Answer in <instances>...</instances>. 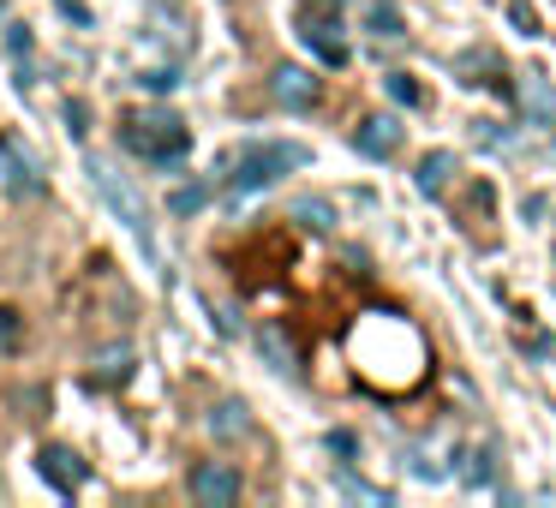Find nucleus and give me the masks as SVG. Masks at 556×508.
Listing matches in <instances>:
<instances>
[{"instance_id": "dca6fc26", "label": "nucleus", "mask_w": 556, "mask_h": 508, "mask_svg": "<svg viewBox=\"0 0 556 508\" xmlns=\"http://www.w3.org/2000/svg\"><path fill=\"white\" fill-rule=\"evenodd\" d=\"M210 204V186L192 180V186H174L168 192V216H198V209Z\"/></svg>"}, {"instance_id": "7ed1b4c3", "label": "nucleus", "mask_w": 556, "mask_h": 508, "mask_svg": "<svg viewBox=\"0 0 556 508\" xmlns=\"http://www.w3.org/2000/svg\"><path fill=\"white\" fill-rule=\"evenodd\" d=\"M85 174H90V186H97V192H102V204H109L114 216H121L126 228H132V240L144 245L150 257H156V233H150V216H144V204H138L132 180H126V174L114 168L109 156H90V162H85Z\"/></svg>"}, {"instance_id": "1a4fd4ad", "label": "nucleus", "mask_w": 556, "mask_h": 508, "mask_svg": "<svg viewBox=\"0 0 556 508\" xmlns=\"http://www.w3.org/2000/svg\"><path fill=\"white\" fill-rule=\"evenodd\" d=\"M269 97H276L281 109L300 114V109H312V102H317V78L305 73V66H276V78H269Z\"/></svg>"}, {"instance_id": "f257e3e1", "label": "nucleus", "mask_w": 556, "mask_h": 508, "mask_svg": "<svg viewBox=\"0 0 556 508\" xmlns=\"http://www.w3.org/2000/svg\"><path fill=\"white\" fill-rule=\"evenodd\" d=\"M305 162H312V150H305V144H245L240 156L228 162V192L233 198H252V192H264V186H276L281 174L305 168Z\"/></svg>"}, {"instance_id": "aec40b11", "label": "nucleus", "mask_w": 556, "mask_h": 508, "mask_svg": "<svg viewBox=\"0 0 556 508\" xmlns=\"http://www.w3.org/2000/svg\"><path fill=\"white\" fill-rule=\"evenodd\" d=\"M18 347H25V323H18V312L0 305V353H18Z\"/></svg>"}, {"instance_id": "0eeeda50", "label": "nucleus", "mask_w": 556, "mask_h": 508, "mask_svg": "<svg viewBox=\"0 0 556 508\" xmlns=\"http://www.w3.org/2000/svg\"><path fill=\"white\" fill-rule=\"evenodd\" d=\"M37 472H42V479H49L61 496H78V491H85V479H90L85 455H78V448H66V443H42Z\"/></svg>"}, {"instance_id": "4468645a", "label": "nucleus", "mask_w": 556, "mask_h": 508, "mask_svg": "<svg viewBox=\"0 0 556 508\" xmlns=\"http://www.w3.org/2000/svg\"><path fill=\"white\" fill-rule=\"evenodd\" d=\"M496 467H503V448L484 443V448H472V460H467L460 479H467V484H496Z\"/></svg>"}, {"instance_id": "ddd939ff", "label": "nucleus", "mask_w": 556, "mask_h": 508, "mask_svg": "<svg viewBox=\"0 0 556 508\" xmlns=\"http://www.w3.org/2000/svg\"><path fill=\"white\" fill-rule=\"evenodd\" d=\"M448 174H455V150H431L419 162V192L425 198H443L448 192Z\"/></svg>"}, {"instance_id": "6e6552de", "label": "nucleus", "mask_w": 556, "mask_h": 508, "mask_svg": "<svg viewBox=\"0 0 556 508\" xmlns=\"http://www.w3.org/2000/svg\"><path fill=\"white\" fill-rule=\"evenodd\" d=\"M353 150L371 156V162L395 156V150H401V120H395V114H365V120L353 126Z\"/></svg>"}, {"instance_id": "5701e85b", "label": "nucleus", "mask_w": 556, "mask_h": 508, "mask_svg": "<svg viewBox=\"0 0 556 508\" xmlns=\"http://www.w3.org/2000/svg\"><path fill=\"white\" fill-rule=\"evenodd\" d=\"M138 85H144V90H156V97H168V90L180 85V73H174V66H156V73H144Z\"/></svg>"}, {"instance_id": "a878e982", "label": "nucleus", "mask_w": 556, "mask_h": 508, "mask_svg": "<svg viewBox=\"0 0 556 508\" xmlns=\"http://www.w3.org/2000/svg\"><path fill=\"white\" fill-rule=\"evenodd\" d=\"M0 13H7V0H0Z\"/></svg>"}, {"instance_id": "423d86ee", "label": "nucleus", "mask_w": 556, "mask_h": 508, "mask_svg": "<svg viewBox=\"0 0 556 508\" xmlns=\"http://www.w3.org/2000/svg\"><path fill=\"white\" fill-rule=\"evenodd\" d=\"M186 484H192V496H198L204 508H233V503H240V491H245V484H240V467H228V460H198Z\"/></svg>"}, {"instance_id": "a211bd4d", "label": "nucleus", "mask_w": 556, "mask_h": 508, "mask_svg": "<svg viewBox=\"0 0 556 508\" xmlns=\"http://www.w3.org/2000/svg\"><path fill=\"white\" fill-rule=\"evenodd\" d=\"M527 109H532V120H539V126H556V97L539 85V78H527Z\"/></svg>"}, {"instance_id": "412c9836", "label": "nucleus", "mask_w": 556, "mask_h": 508, "mask_svg": "<svg viewBox=\"0 0 556 508\" xmlns=\"http://www.w3.org/2000/svg\"><path fill=\"white\" fill-rule=\"evenodd\" d=\"M66 132H73L78 138V144H85V138H90V109H85V102H66Z\"/></svg>"}, {"instance_id": "f03ea898", "label": "nucleus", "mask_w": 556, "mask_h": 508, "mask_svg": "<svg viewBox=\"0 0 556 508\" xmlns=\"http://www.w3.org/2000/svg\"><path fill=\"white\" fill-rule=\"evenodd\" d=\"M121 144L132 150V156L156 162V168H174V162H186V150H192V132H186V120H174V114H132V120H121Z\"/></svg>"}, {"instance_id": "9d476101", "label": "nucleus", "mask_w": 556, "mask_h": 508, "mask_svg": "<svg viewBox=\"0 0 556 508\" xmlns=\"http://www.w3.org/2000/svg\"><path fill=\"white\" fill-rule=\"evenodd\" d=\"M7 54H13V85L18 90H37V37H30V25H7Z\"/></svg>"}, {"instance_id": "6ab92c4d", "label": "nucleus", "mask_w": 556, "mask_h": 508, "mask_svg": "<svg viewBox=\"0 0 556 508\" xmlns=\"http://www.w3.org/2000/svg\"><path fill=\"white\" fill-rule=\"evenodd\" d=\"M389 97H395L401 109H419L425 90H419V78H413V73H389Z\"/></svg>"}, {"instance_id": "9b49d317", "label": "nucleus", "mask_w": 556, "mask_h": 508, "mask_svg": "<svg viewBox=\"0 0 556 508\" xmlns=\"http://www.w3.org/2000/svg\"><path fill=\"white\" fill-rule=\"evenodd\" d=\"M138 353L132 347H102L97 359H90V389H121L126 377H132Z\"/></svg>"}, {"instance_id": "20e7f679", "label": "nucleus", "mask_w": 556, "mask_h": 508, "mask_svg": "<svg viewBox=\"0 0 556 508\" xmlns=\"http://www.w3.org/2000/svg\"><path fill=\"white\" fill-rule=\"evenodd\" d=\"M300 37H305V49H312L324 66H348V42H341V7L336 0H305Z\"/></svg>"}, {"instance_id": "2eb2a0df", "label": "nucleus", "mask_w": 556, "mask_h": 508, "mask_svg": "<svg viewBox=\"0 0 556 508\" xmlns=\"http://www.w3.org/2000/svg\"><path fill=\"white\" fill-rule=\"evenodd\" d=\"M365 25H371V37H383V42H395L401 30V13H395V0H371V13H365Z\"/></svg>"}, {"instance_id": "393cba45", "label": "nucleus", "mask_w": 556, "mask_h": 508, "mask_svg": "<svg viewBox=\"0 0 556 508\" xmlns=\"http://www.w3.org/2000/svg\"><path fill=\"white\" fill-rule=\"evenodd\" d=\"M329 448H336V455H353V448H359V436H353V431H336V436H329Z\"/></svg>"}, {"instance_id": "f8f14e48", "label": "nucleus", "mask_w": 556, "mask_h": 508, "mask_svg": "<svg viewBox=\"0 0 556 508\" xmlns=\"http://www.w3.org/2000/svg\"><path fill=\"white\" fill-rule=\"evenodd\" d=\"M245 431H252V412H245V401H222V407L210 412V436H216V443H240Z\"/></svg>"}, {"instance_id": "39448f33", "label": "nucleus", "mask_w": 556, "mask_h": 508, "mask_svg": "<svg viewBox=\"0 0 556 508\" xmlns=\"http://www.w3.org/2000/svg\"><path fill=\"white\" fill-rule=\"evenodd\" d=\"M0 186H7V198H18V204H30V198L49 192V174H42V162L30 156V150L18 144L13 132H0Z\"/></svg>"}, {"instance_id": "4be33fe9", "label": "nucleus", "mask_w": 556, "mask_h": 508, "mask_svg": "<svg viewBox=\"0 0 556 508\" xmlns=\"http://www.w3.org/2000/svg\"><path fill=\"white\" fill-rule=\"evenodd\" d=\"M264 347H269V359H276V371H293V353H288V341H281V329H264Z\"/></svg>"}, {"instance_id": "b1692460", "label": "nucleus", "mask_w": 556, "mask_h": 508, "mask_svg": "<svg viewBox=\"0 0 556 508\" xmlns=\"http://www.w3.org/2000/svg\"><path fill=\"white\" fill-rule=\"evenodd\" d=\"M508 18H515V25L527 30V37H539V18H532V7H527V0H508Z\"/></svg>"}, {"instance_id": "f3484780", "label": "nucleus", "mask_w": 556, "mask_h": 508, "mask_svg": "<svg viewBox=\"0 0 556 508\" xmlns=\"http://www.w3.org/2000/svg\"><path fill=\"white\" fill-rule=\"evenodd\" d=\"M293 216H300L305 228H317V233H329V228H336V209H329L324 198H300V204H293Z\"/></svg>"}]
</instances>
